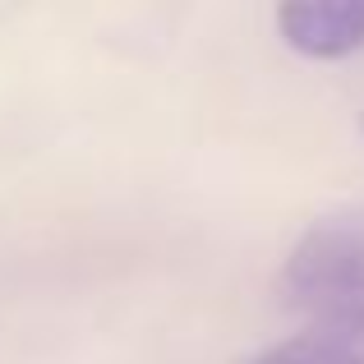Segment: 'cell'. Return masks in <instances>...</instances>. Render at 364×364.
<instances>
[{
	"label": "cell",
	"mask_w": 364,
	"mask_h": 364,
	"mask_svg": "<svg viewBox=\"0 0 364 364\" xmlns=\"http://www.w3.org/2000/svg\"><path fill=\"white\" fill-rule=\"evenodd\" d=\"M277 33L309 60H346L364 51V0H286L277 5Z\"/></svg>",
	"instance_id": "7a4b0ae2"
},
{
	"label": "cell",
	"mask_w": 364,
	"mask_h": 364,
	"mask_svg": "<svg viewBox=\"0 0 364 364\" xmlns=\"http://www.w3.org/2000/svg\"><path fill=\"white\" fill-rule=\"evenodd\" d=\"M245 364H364V323H309Z\"/></svg>",
	"instance_id": "3957f363"
},
{
	"label": "cell",
	"mask_w": 364,
	"mask_h": 364,
	"mask_svg": "<svg viewBox=\"0 0 364 364\" xmlns=\"http://www.w3.org/2000/svg\"><path fill=\"white\" fill-rule=\"evenodd\" d=\"M282 300L309 323H364V208L318 217L291 245Z\"/></svg>",
	"instance_id": "6da1fadb"
},
{
	"label": "cell",
	"mask_w": 364,
	"mask_h": 364,
	"mask_svg": "<svg viewBox=\"0 0 364 364\" xmlns=\"http://www.w3.org/2000/svg\"><path fill=\"white\" fill-rule=\"evenodd\" d=\"M360 129H364V116H360Z\"/></svg>",
	"instance_id": "277c9868"
}]
</instances>
